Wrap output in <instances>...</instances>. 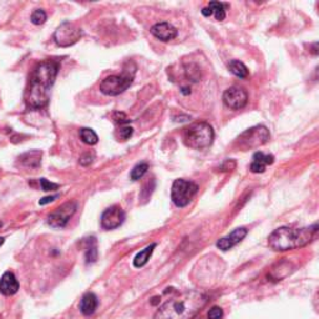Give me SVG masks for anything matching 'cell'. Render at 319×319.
<instances>
[{
    "label": "cell",
    "mask_w": 319,
    "mask_h": 319,
    "mask_svg": "<svg viewBox=\"0 0 319 319\" xmlns=\"http://www.w3.org/2000/svg\"><path fill=\"white\" fill-rule=\"evenodd\" d=\"M59 64L53 60H45L34 68L25 91V103L30 110L44 109L50 99V89L55 82Z\"/></svg>",
    "instance_id": "obj_1"
},
{
    "label": "cell",
    "mask_w": 319,
    "mask_h": 319,
    "mask_svg": "<svg viewBox=\"0 0 319 319\" xmlns=\"http://www.w3.org/2000/svg\"><path fill=\"white\" fill-rule=\"evenodd\" d=\"M206 294L201 292H186L171 298L155 313L154 319H192L206 306Z\"/></svg>",
    "instance_id": "obj_2"
},
{
    "label": "cell",
    "mask_w": 319,
    "mask_h": 319,
    "mask_svg": "<svg viewBox=\"0 0 319 319\" xmlns=\"http://www.w3.org/2000/svg\"><path fill=\"white\" fill-rule=\"evenodd\" d=\"M318 232V226L313 225L304 228H291V227H280L274 229L268 238V244L274 251H288V249L300 248L312 242Z\"/></svg>",
    "instance_id": "obj_3"
},
{
    "label": "cell",
    "mask_w": 319,
    "mask_h": 319,
    "mask_svg": "<svg viewBox=\"0 0 319 319\" xmlns=\"http://www.w3.org/2000/svg\"><path fill=\"white\" fill-rule=\"evenodd\" d=\"M215 132L212 126L205 121L189 125L183 131V141L188 147L195 150H203L214 142Z\"/></svg>",
    "instance_id": "obj_4"
},
{
    "label": "cell",
    "mask_w": 319,
    "mask_h": 319,
    "mask_svg": "<svg viewBox=\"0 0 319 319\" xmlns=\"http://www.w3.org/2000/svg\"><path fill=\"white\" fill-rule=\"evenodd\" d=\"M268 140H269L268 129L263 125H257L248 129L247 131H244L243 134H241L240 136H238V139L236 140V143H237L238 148H241L242 151H246L260 147V146L264 145Z\"/></svg>",
    "instance_id": "obj_5"
},
{
    "label": "cell",
    "mask_w": 319,
    "mask_h": 319,
    "mask_svg": "<svg viewBox=\"0 0 319 319\" xmlns=\"http://www.w3.org/2000/svg\"><path fill=\"white\" fill-rule=\"evenodd\" d=\"M198 186L192 181L183 179L175 180L171 188L172 202L177 207H186L197 194Z\"/></svg>",
    "instance_id": "obj_6"
},
{
    "label": "cell",
    "mask_w": 319,
    "mask_h": 319,
    "mask_svg": "<svg viewBox=\"0 0 319 319\" xmlns=\"http://www.w3.org/2000/svg\"><path fill=\"white\" fill-rule=\"evenodd\" d=\"M132 80H134V75L126 73L122 75L108 76L100 84V91L108 96H117L130 88Z\"/></svg>",
    "instance_id": "obj_7"
},
{
    "label": "cell",
    "mask_w": 319,
    "mask_h": 319,
    "mask_svg": "<svg viewBox=\"0 0 319 319\" xmlns=\"http://www.w3.org/2000/svg\"><path fill=\"white\" fill-rule=\"evenodd\" d=\"M82 36V30L70 22H64L54 33V40L59 47L68 48L76 44Z\"/></svg>",
    "instance_id": "obj_8"
},
{
    "label": "cell",
    "mask_w": 319,
    "mask_h": 319,
    "mask_svg": "<svg viewBox=\"0 0 319 319\" xmlns=\"http://www.w3.org/2000/svg\"><path fill=\"white\" fill-rule=\"evenodd\" d=\"M77 205L74 201L66 202L62 206L57 207L54 212H51L50 216L48 217V223L53 228H64L68 225L69 220L73 217V215L76 212Z\"/></svg>",
    "instance_id": "obj_9"
},
{
    "label": "cell",
    "mask_w": 319,
    "mask_h": 319,
    "mask_svg": "<svg viewBox=\"0 0 319 319\" xmlns=\"http://www.w3.org/2000/svg\"><path fill=\"white\" fill-rule=\"evenodd\" d=\"M223 102L231 110H241L248 102V94L240 86H232L223 94Z\"/></svg>",
    "instance_id": "obj_10"
},
{
    "label": "cell",
    "mask_w": 319,
    "mask_h": 319,
    "mask_svg": "<svg viewBox=\"0 0 319 319\" xmlns=\"http://www.w3.org/2000/svg\"><path fill=\"white\" fill-rule=\"evenodd\" d=\"M125 221V212L120 206H111L105 209L101 216V226L105 229H115Z\"/></svg>",
    "instance_id": "obj_11"
},
{
    "label": "cell",
    "mask_w": 319,
    "mask_h": 319,
    "mask_svg": "<svg viewBox=\"0 0 319 319\" xmlns=\"http://www.w3.org/2000/svg\"><path fill=\"white\" fill-rule=\"evenodd\" d=\"M247 233H248V231H247V228H244V227L236 228L232 233H229L228 236H226V237H222L221 240L217 241L216 243L217 248L225 252L228 251V249L233 248L236 244L240 243L241 241L246 237Z\"/></svg>",
    "instance_id": "obj_12"
},
{
    "label": "cell",
    "mask_w": 319,
    "mask_h": 319,
    "mask_svg": "<svg viewBox=\"0 0 319 319\" xmlns=\"http://www.w3.org/2000/svg\"><path fill=\"white\" fill-rule=\"evenodd\" d=\"M151 34L156 39L161 40V41H169V40H174L177 36V29L171 25L167 22L157 23L154 27L151 28Z\"/></svg>",
    "instance_id": "obj_13"
},
{
    "label": "cell",
    "mask_w": 319,
    "mask_h": 319,
    "mask_svg": "<svg viewBox=\"0 0 319 319\" xmlns=\"http://www.w3.org/2000/svg\"><path fill=\"white\" fill-rule=\"evenodd\" d=\"M19 291V282L13 272H5L0 280V293L4 295H13Z\"/></svg>",
    "instance_id": "obj_14"
},
{
    "label": "cell",
    "mask_w": 319,
    "mask_h": 319,
    "mask_svg": "<svg viewBox=\"0 0 319 319\" xmlns=\"http://www.w3.org/2000/svg\"><path fill=\"white\" fill-rule=\"evenodd\" d=\"M274 162V156L273 155H266L263 152H256L253 155V161L251 163V171L253 174H262L268 165H272Z\"/></svg>",
    "instance_id": "obj_15"
},
{
    "label": "cell",
    "mask_w": 319,
    "mask_h": 319,
    "mask_svg": "<svg viewBox=\"0 0 319 319\" xmlns=\"http://www.w3.org/2000/svg\"><path fill=\"white\" fill-rule=\"evenodd\" d=\"M97 306H99V301L96 295L94 293H86L80 302V310L84 315H91L95 313Z\"/></svg>",
    "instance_id": "obj_16"
},
{
    "label": "cell",
    "mask_w": 319,
    "mask_h": 319,
    "mask_svg": "<svg viewBox=\"0 0 319 319\" xmlns=\"http://www.w3.org/2000/svg\"><path fill=\"white\" fill-rule=\"evenodd\" d=\"M41 156H42L41 151L34 150L27 152V154H23L22 156L19 157V161L22 162L23 166H25V167L36 168L39 167L40 163H41Z\"/></svg>",
    "instance_id": "obj_17"
},
{
    "label": "cell",
    "mask_w": 319,
    "mask_h": 319,
    "mask_svg": "<svg viewBox=\"0 0 319 319\" xmlns=\"http://www.w3.org/2000/svg\"><path fill=\"white\" fill-rule=\"evenodd\" d=\"M155 247H156V243H152V244H150V246H147L145 249H142V251L139 252V253L136 254V257L134 258V266L136 267V268L143 267L146 263L148 262V260H150V257H151L152 252H154Z\"/></svg>",
    "instance_id": "obj_18"
},
{
    "label": "cell",
    "mask_w": 319,
    "mask_h": 319,
    "mask_svg": "<svg viewBox=\"0 0 319 319\" xmlns=\"http://www.w3.org/2000/svg\"><path fill=\"white\" fill-rule=\"evenodd\" d=\"M228 69L235 76L240 77V79H247L249 76V71L247 66L243 62L238 61V60H231L228 64Z\"/></svg>",
    "instance_id": "obj_19"
},
{
    "label": "cell",
    "mask_w": 319,
    "mask_h": 319,
    "mask_svg": "<svg viewBox=\"0 0 319 319\" xmlns=\"http://www.w3.org/2000/svg\"><path fill=\"white\" fill-rule=\"evenodd\" d=\"M80 139L82 140V142H85L86 145H96L99 142V137H97L96 132L93 129L82 127L80 129Z\"/></svg>",
    "instance_id": "obj_20"
},
{
    "label": "cell",
    "mask_w": 319,
    "mask_h": 319,
    "mask_svg": "<svg viewBox=\"0 0 319 319\" xmlns=\"http://www.w3.org/2000/svg\"><path fill=\"white\" fill-rule=\"evenodd\" d=\"M225 7L226 4L220 2H211L208 4V8L211 9L212 14H214L215 18H216V20H218V22H222V20H225L226 18Z\"/></svg>",
    "instance_id": "obj_21"
},
{
    "label": "cell",
    "mask_w": 319,
    "mask_h": 319,
    "mask_svg": "<svg viewBox=\"0 0 319 319\" xmlns=\"http://www.w3.org/2000/svg\"><path fill=\"white\" fill-rule=\"evenodd\" d=\"M148 169V165L146 162H142V163H139V165L135 166L134 168H132L131 174H130V177L132 181H139L140 179H142L143 175L147 172Z\"/></svg>",
    "instance_id": "obj_22"
},
{
    "label": "cell",
    "mask_w": 319,
    "mask_h": 319,
    "mask_svg": "<svg viewBox=\"0 0 319 319\" xmlns=\"http://www.w3.org/2000/svg\"><path fill=\"white\" fill-rule=\"evenodd\" d=\"M85 260H86V263H94L96 262L97 260V247H96V242H93V244H90V246L86 248V252H85Z\"/></svg>",
    "instance_id": "obj_23"
},
{
    "label": "cell",
    "mask_w": 319,
    "mask_h": 319,
    "mask_svg": "<svg viewBox=\"0 0 319 319\" xmlns=\"http://www.w3.org/2000/svg\"><path fill=\"white\" fill-rule=\"evenodd\" d=\"M31 23L35 25H41L47 22V13L42 9H36L31 14Z\"/></svg>",
    "instance_id": "obj_24"
},
{
    "label": "cell",
    "mask_w": 319,
    "mask_h": 319,
    "mask_svg": "<svg viewBox=\"0 0 319 319\" xmlns=\"http://www.w3.org/2000/svg\"><path fill=\"white\" fill-rule=\"evenodd\" d=\"M186 75H187L188 79H191L192 81H198V80L201 79L200 68L195 64L186 66Z\"/></svg>",
    "instance_id": "obj_25"
},
{
    "label": "cell",
    "mask_w": 319,
    "mask_h": 319,
    "mask_svg": "<svg viewBox=\"0 0 319 319\" xmlns=\"http://www.w3.org/2000/svg\"><path fill=\"white\" fill-rule=\"evenodd\" d=\"M132 134H134V129L130 127V126H122V127H120L119 131H117V137H119V140L126 141L130 139Z\"/></svg>",
    "instance_id": "obj_26"
},
{
    "label": "cell",
    "mask_w": 319,
    "mask_h": 319,
    "mask_svg": "<svg viewBox=\"0 0 319 319\" xmlns=\"http://www.w3.org/2000/svg\"><path fill=\"white\" fill-rule=\"evenodd\" d=\"M39 185H40V187H41L42 191H55V189L60 187L57 183L50 182V181H48L47 179H40Z\"/></svg>",
    "instance_id": "obj_27"
},
{
    "label": "cell",
    "mask_w": 319,
    "mask_h": 319,
    "mask_svg": "<svg viewBox=\"0 0 319 319\" xmlns=\"http://www.w3.org/2000/svg\"><path fill=\"white\" fill-rule=\"evenodd\" d=\"M114 120H115V122L120 126L126 125V123H130V119H129L125 114L119 113V111H117V113H114Z\"/></svg>",
    "instance_id": "obj_28"
},
{
    "label": "cell",
    "mask_w": 319,
    "mask_h": 319,
    "mask_svg": "<svg viewBox=\"0 0 319 319\" xmlns=\"http://www.w3.org/2000/svg\"><path fill=\"white\" fill-rule=\"evenodd\" d=\"M208 319H222L223 317V310L220 307H212L208 312Z\"/></svg>",
    "instance_id": "obj_29"
},
{
    "label": "cell",
    "mask_w": 319,
    "mask_h": 319,
    "mask_svg": "<svg viewBox=\"0 0 319 319\" xmlns=\"http://www.w3.org/2000/svg\"><path fill=\"white\" fill-rule=\"evenodd\" d=\"M236 168V161L233 160H227L225 161L222 166H221L220 169L221 171H232V169Z\"/></svg>",
    "instance_id": "obj_30"
},
{
    "label": "cell",
    "mask_w": 319,
    "mask_h": 319,
    "mask_svg": "<svg viewBox=\"0 0 319 319\" xmlns=\"http://www.w3.org/2000/svg\"><path fill=\"white\" fill-rule=\"evenodd\" d=\"M94 160V154H90V152H88V154L82 155V157L80 159V163H81L82 166H88L90 165L91 162H93Z\"/></svg>",
    "instance_id": "obj_31"
},
{
    "label": "cell",
    "mask_w": 319,
    "mask_h": 319,
    "mask_svg": "<svg viewBox=\"0 0 319 319\" xmlns=\"http://www.w3.org/2000/svg\"><path fill=\"white\" fill-rule=\"evenodd\" d=\"M55 198H57V196H49V197H44L41 198V200L39 201V205H47V203L49 202H53V201H55Z\"/></svg>",
    "instance_id": "obj_32"
},
{
    "label": "cell",
    "mask_w": 319,
    "mask_h": 319,
    "mask_svg": "<svg viewBox=\"0 0 319 319\" xmlns=\"http://www.w3.org/2000/svg\"><path fill=\"white\" fill-rule=\"evenodd\" d=\"M201 13H202V15H205V16H211L212 15V11H211V9H209L208 7L203 8V9L201 10Z\"/></svg>",
    "instance_id": "obj_33"
},
{
    "label": "cell",
    "mask_w": 319,
    "mask_h": 319,
    "mask_svg": "<svg viewBox=\"0 0 319 319\" xmlns=\"http://www.w3.org/2000/svg\"><path fill=\"white\" fill-rule=\"evenodd\" d=\"M4 240H5L4 237H0V246H2V244L4 243Z\"/></svg>",
    "instance_id": "obj_34"
}]
</instances>
